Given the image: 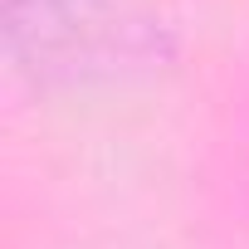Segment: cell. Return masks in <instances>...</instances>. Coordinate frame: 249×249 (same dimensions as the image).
<instances>
[{"label": "cell", "mask_w": 249, "mask_h": 249, "mask_svg": "<svg viewBox=\"0 0 249 249\" xmlns=\"http://www.w3.org/2000/svg\"><path fill=\"white\" fill-rule=\"evenodd\" d=\"M122 39L112 0H10V44L44 69L103 64Z\"/></svg>", "instance_id": "6da1fadb"}]
</instances>
